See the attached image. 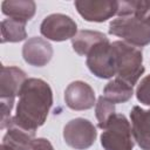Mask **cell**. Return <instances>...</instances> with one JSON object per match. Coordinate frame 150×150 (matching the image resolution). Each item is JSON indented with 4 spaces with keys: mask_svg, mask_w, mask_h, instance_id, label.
Listing matches in <instances>:
<instances>
[{
    "mask_svg": "<svg viewBox=\"0 0 150 150\" xmlns=\"http://www.w3.org/2000/svg\"><path fill=\"white\" fill-rule=\"evenodd\" d=\"M15 115L11 118L18 125L35 131L43 125L53 105V91L50 86L36 77L25 81L20 91Z\"/></svg>",
    "mask_w": 150,
    "mask_h": 150,
    "instance_id": "1",
    "label": "cell"
},
{
    "mask_svg": "<svg viewBox=\"0 0 150 150\" xmlns=\"http://www.w3.org/2000/svg\"><path fill=\"white\" fill-rule=\"evenodd\" d=\"M150 1L131 0L122 2L117 18L109 25V33L123 41L143 47L150 43Z\"/></svg>",
    "mask_w": 150,
    "mask_h": 150,
    "instance_id": "2",
    "label": "cell"
},
{
    "mask_svg": "<svg viewBox=\"0 0 150 150\" xmlns=\"http://www.w3.org/2000/svg\"><path fill=\"white\" fill-rule=\"evenodd\" d=\"M111 46L116 57V77L134 87L144 73L142 49L125 41H114Z\"/></svg>",
    "mask_w": 150,
    "mask_h": 150,
    "instance_id": "3",
    "label": "cell"
},
{
    "mask_svg": "<svg viewBox=\"0 0 150 150\" xmlns=\"http://www.w3.org/2000/svg\"><path fill=\"white\" fill-rule=\"evenodd\" d=\"M27 80L26 73L14 66H1L0 75V111H1V124L0 128L5 129L8 127L11 121V111L14 105L15 96Z\"/></svg>",
    "mask_w": 150,
    "mask_h": 150,
    "instance_id": "4",
    "label": "cell"
},
{
    "mask_svg": "<svg viewBox=\"0 0 150 150\" xmlns=\"http://www.w3.org/2000/svg\"><path fill=\"white\" fill-rule=\"evenodd\" d=\"M104 150H132L134 137L130 122L122 114H114L101 135Z\"/></svg>",
    "mask_w": 150,
    "mask_h": 150,
    "instance_id": "5",
    "label": "cell"
},
{
    "mask_svg": "<svg viewBox=\"0 0 150 150\" xmlns=\"http://www.w3.org/2000/svg\"><path fill=\"white\" fill-rule=\"evenodd\" d=\"M89 70L100 79H110L116 75L115 52L109 40L96 45L87 55Z\"/></svg>",
    "mask_w": 150,
    "mask_h": 150,
    "instance_id": "6",
    "label": "cell"
},
{
    "mask_svg": "<svg viewBox=\"0 0 150 150\" xmlns=\"http://www.w3.org/2000/svg\"><path fill=\"white\" fill-rule=\"evenodd\" d=\"M97 137V131L94 124L82 117L70 120L63 128L64 142L76 149L84 150L90 148Z\"/></svg>",
    "mask_w": 150,
    "mask_h": 150,
    "instance_id": "7",
    "label": "cell"
},
{
    "mask_svg": "<svg viewBox=\"0 0 150 150\" xmlns=\"http://www.w3.org/2000/svg\"><path fill=\"white\" fill-rule=\"evenodd\" d=\"M41 34L52 41H66L77 34L76 22L68 15L54 13L43 19L40 26Z\"/></svg>",
    "mask_w": 150,
    "mask_h": 150,
    "instance_id": "8",
    "label": "cell"
},
{
    "mask_svg": "<svg viewBox=\"0 0 150 150\" xmlns=\"http://www.w3.org/2000/svg\"><path fill=\"white\" fill-rule=\"evenodd\" d=\"M74 5L79 14L90 22H104L118 11V1L112 0H77Z\"/></svg>",
    "mask_w": 150,
    "mask_h": 150,
    "instance_id": "9",
    "label": "cell"
},
{
    "mask_svg": "<svg viewBox=\"0 0 150 150\" xmlns=\"http://www.w3.org/2000/svg\"><path fill=\"white\" fill-rule=\"evenodd\" d=\"M66 104L73 110H87L96 104L94 89L83 81H74L64 90Z\"/></svg>",
    "mask_w": 150,
    "mask_h": 150,
    "instance_id": "10",
    "label": "cell"
},
{
    "mask_svg": "<svg viewBox=\"0 0 150 150\" xmlns=\"http://www.w3.org/2000/svg\"><path fill=\"white\" fill-rule=\"evenodd\" d=\"M22 56L28 64L34 67H43L53 56V47L47 40L39 36H33L25 42L22 47Z\"/></svg>",
    "mask_w": 150,
    "mask_h": 150,
    "instance_id": "11",
    "label": "cell"
},
{
    "mask_svg": "<svg viewBox=\"0 0 150 150\" xmlns=\"http://www.w3.org/2000/svg\"><path fill=\"white\" fill-rule=\"evenodd\" d=\"M134 141L142 150H150V109L135 105L130 111Z\"/></svg>",
    "mask_w": 150,
    "mask_h": 150,
    "instance_id": "12",
    "label": "cell"
},
{
    "mask_svg": "<svg viewBox=\"0 0 150 150\" xmlns=\"http://www.w3.org/2000/svg\"><path fill=\"white\" fill-rule=\"evenodd\" d=\"M35 131L27 130L12 120L7 127V132L2 137L1 150H32Z\"/></svg>",
    "mask_w": 150,
    "mask_h": 150,
    "instance_id": "13",
    "label": "cell"
},
{
    "mask_svg": "<svg viewBox=\"0 0 150 150\" xmlns=\"http://www.w3.org/2000/svg\"><path fill=\"white\" fill-rule=\"evenodd\" d=\"M2 14L12 19L29 21L36 11V5L32 0H5L1 4Z\"/></svg>",
    "mask_w": 150,
    "mask_h": 150,
    "instance_id": "14",
    "label": "cell"
},
{
    "mask_svg": "<svg viewBox=\"0 0 150 150\" xmlns=\"http://www.w3.org/2000/svg\"><path fill=\"white\" fill-rule=\"evenodd\" d=\"M109 40L105 34L97 30L83 29L77 32V34L71 39L73 49L81 56H87L89 52L100 42Z\"/></svg>",
    "mask_w": 150,
    "mask_h": 150,
    "instance_id": "15",
    "label": "cell"
},
{
    "mask_svg": "<svg viewBox=\"0 0 150 150\" xmlns=\"http://www.w3.org/2000/svg\"><path fill=\"white\" fill-rule=\"evenodd\" d=\"M132 95H134L132 86L118 77H115L114 80L109 81L103 89V96L114 104L124 103L129 101L132 97Z\"/></svg>",
    "mask_w": 150,
    "mask_h": 150,
    "instance_id": "16",
    "label": "cell"
},
{
    "mask_svg": "<svg viewBox=\"0 0 150 150\" xmlns=\"http://www.w3.org/2000/svg\"><path fill=\"white\" fill-rule=\"evenodd\" d=\"M25 21L16 19H5L1 21V43L20 42L27 38Z\"/></svg>",
    "mask_w": 150,
    "mask_h": 150,
    "instance_id": "17",
    "label": "cell"
},
{
    "mask_svg": "<svg viewBox=\"0 0 150 150\" xmlns=\"http://www.w3.org/2000/svg\"><path fill=\"white\" fill-rule=\"evenodd\" d=\"M95 112H96V118L98 121V127L101 129H104L105 125L108 124L109 120L115 112V104L107 100L103 95L98 97L96 104H95Z\"/></svg>",
    "mask_w": 150,
    "mask_h": 150,
    "instance_id": "18",
    "label": "cell"
},
{
    "mask_svg": "<svg viewBox=\"0 0 150 150\" xmlns=\"http://www.w3.org/2000/svg\"><path fill=\"white\" fill-rule=\"evenodd\" d=\"M137 100L145 105L150 107V74L141 80L136 89Z\"/></svg>",
    "mask_w": 150,
    "mask_h": 150,
    "instance_id": "19",
    "label": "cell"
},
{
    "mask_svg": "<svg viewBox=\"0 0 150 150\" xmlns=\"http://www.w3.org/2000/svg\"><path fill=\"white\" fill-rule=\"evenodd\" d=\"M32 150H54V148L47 138L39 137V138H35L33 141Z\"/></svg>",
    "mask_w": 150,
    "mask_h": 150,
    "instance_id": "20",
    "label": "cell"
}]
</instances>
